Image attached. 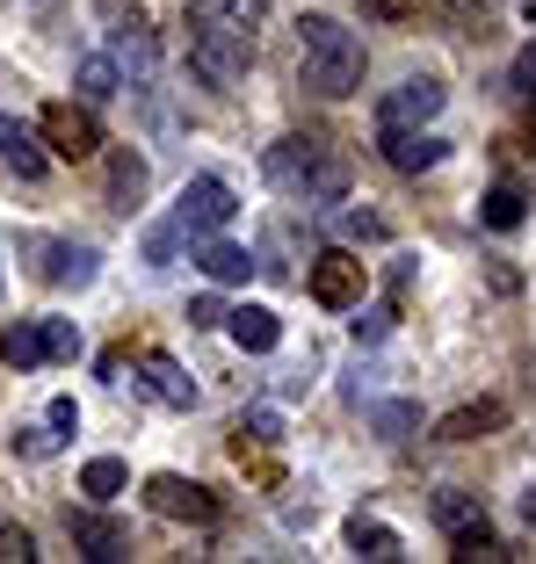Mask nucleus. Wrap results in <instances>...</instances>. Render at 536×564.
Segmentation results:
<instances>
[{
  "instance_id": "e433bc0d",
  "label": "nucleus",
  "mask_w": 536,
  "mask_h": 564,
  "mask_svg": "<svg viewBox=\"0 0 536 564\" xmlns=\"http://www.w3.org/2000/svg\"><path fill=\"white\" fill-rule=\"evenodd\" d=\"M522 514H529V521H536V492H529V499H522Z\"/></svg>"
},
{
  "instance_id": "2eb2a0df",
  "label": "nucleus",
  "mask_w": 536,
  "mask_h": 564,
  "mask_svg": "<svg viewBox=\"0 0 536 564\" xmlns=\"http://www.w3.org/2000/svg\"><path fill=\"white\" fill-rule=\"evenodd\" d=\"M196 268H203L211 282H247V275H254V253H247V247H233L225 232H211V239L196 247Z\"/></svg>"
},
{
  "instance_id": "f3484780",
  "label": "nucleus",
  "mask_w": 536,
  "mask_h": 564,
  "mask_svg": "<svg viewBox=\"0 0 536 564\" xmlns=\"http://www.w3.org/2000/svg\"><path fill=\"white\" fill-rule=\"evenodd\" d=\"M146 383H152V399L174 405V413H189V405H196V383L182 377V362H174V355H146Z\"/></svg>"
},
{
  "instance_id": "6ab92c4d",
  "label": "nucleus",
  "mask_w": 536,
  "mask_h": 564,
  "mask_svg": "<svg viewBox=\"0 0 536 564\" xmlns=\"http://www.w3.org/2000/svg\"><path fill=\"white\" fill-rule=\"evenodd\" d=\"M124 485H131V470H124L117 456H87V464H81V492L95 499V507H109V499H124Z\"/></svg>"
},
{
  "instance_id": "a211bd4d",
  "label": "nucleus",
  "mask_w": 536,
  "mask_h": 564,
  "mask_svg": "<svg viewBox=\"0 0 536 564\" xmlns=\"http://www.w3.org/2000/svg\"><path fill=\"white\" fill-rule=\"evenodd\" d=\"M73 87H81V101H109L124 87V73H117V58H109V51H87L81 66H73Z\"/></svg>"
},
{
  "instance_id": "f257e3e1",
  "label": "nucleus",
  "mask_w": 536,
  "mask_h": 564,
  "mask_svg": "<svg viewBox=\"0 0 536 564\" xmlns=\"http://www.w3.org/2000/svg\"><path fill=\"white\" fill-rule=\"evenodd\" d=\"M261 174H268V188H283L290 203H312V210L349 203V160L326 138H276L261 152Z\"/></svg>"
},
{
  "instance_id": "412c9836",
  "label": "nucleus",
  "mask_w": 536,
  "mask_h": 564,
  "mask_svg": "<svg viewBox=\"0 0 536 564\" xmlns=\"http://www.w3.org/2000/svg\"><path fill=\"white\" fill-rule=\"evenodd\" d=\"M349 550H355V557H377V564H392V557H399V529H385V521L355 514V521H349Z\"/></svg>"
},
{
  "instance_id": "aec40b11",
  "label": "nucleus",
  "mask_w": 536,
  "mask_h": 564,
  "mask_svg": "<svg viewBox=\"0 0 536 564\" xmlns=\"http://www.w3.org/2000/svg\"><path fill=\"white\" fill-rule=\"evenodd\" d=\"M138 196H146V160L138 152H109V203L138 210Z\"/></svg>"
},
{
  "instance_id": "2f4dec72",
  "label": "nucleus",
  "mask_w": 536,
  "mask_h": 564,
  "mask_svg": "<svg viewBox=\"0 0 536 564\" xmlns=\"http://www.w3.org/2000/svg\"><path fill=\"white\" fill-rule=\"evenodd\" d=\"M101 8V22H109V30H131V22H146V8H138V0H95Z\"/></svg>"
},
{
  "instance_id": "9d476101",
  "label": "nucleus",
  "mask_w": 536,
  "mask_h": 564,
  "mask_svg": "<svg viewBox=\"0 0 536 564\" xmlns=\"http://www.w3.org/2000/svg\"><path fill=\"white\" fill-rule=\"evenodd\" d=\"M442 117V80H406L385 95V109H377V131H420V123H436Z\"/></svg>"
},
{
  "instance_id": "f704fd0d",
  "label": "nucleus",
  "mask_w": 536,
  "mask_h": 564,
  "mask_svg": "<svg viewBox=\"0 0 536 564\" xmlns=\"http://www.w3.org/2000/svg\"><path fill=\"white\" fill-rule=\"evenodd\" d=\"M51 427L73 434V427H81V405H73V399H51Z\"/></svg>"
},
{
  "instance_id": "5701e85b",
  "label": "nucleus",
  "mask_w": 536,
  "mask_h": 564,
  "mask_svg": "<svg viewBox=\"0 0 536 564\" xmlns=\"http://www.w3.org/2000/svg\"><path fill=\"white\" fill-rule=\"evenodd\" d=\"M334 232H341V239H355V247H385L392 225H385L377 210H341V203H334Z\"/></svg>"
},
{
  "instance_id": "f8f14e48",
  "label": "nucleus",
  "mask_w": 536,
  "mask_h": 564,
  "mask_svg": "<svg viewBox=\"0 0 536 564\" xmlns=\"http://www.w3.org/2000/svg\"><path fill=\"white\" fill-rule=\"evenodd\" d=\"M377 138H385V160L399 166V174H420V166H436L442 152H450L428 123H420V131H377Z\"/></svg>"
},
{
  "instance_id": "1a4fd4ad",
  "label": "nucleus",
  "mask_w": 536,
  "mask_h": 564,
  "mask_svg": "<svg viewBox=\"0 0 536 564\" xmlns=\"http://www.w3.org/2000/svg\"><path fill=\"white\" fill-rule=\"evenodd\" d=\"M66 535H73V550H81V557H95V564L131 557V529H124V521H109V514H95V507H66Z\"/></svg>"
},
{
  "instance_id": "473e14b6",
  "label": "nucleus",
  "mask_w": 536,
  "mask_h": 564,
  "mask_svg": "<svg viewBox=\"0 0 536 564\" xmlns=\"http://www.w3.org/2000/svg\"><path fill=\"white\" fill-rule=\"evenodd\" d=\"M507 80H515L522 95H536V44H522V51H515V73H507Z\"/></svg>"
},
{
  "instance_id": "7ed1b4c3",
  "label": "nucleus",
  "mask_w": 536,
  "mask_h": 564,
  "mask_svg": "<svg viewBox=\"0 0 536 564\" xmlns=\"http://www.w3.org/2000/svg\"><path fill=\"white\" fill-rule=\"evenodd\" d=\"M182 30H189V66H196L203 87H239L254 73V36L225 15L218 0H189Z\"/></svg>"
},
{
  "instance_id": "7c9ffc66",
  "label": "nucleus",
  "mask_w": 536,
  "mask_h": 564,
  "mask_svg": "<svg viewBox=\"0 0 536 564\" xmlns=\"http://www.w3.org/2000/svg\"><path fill=\"white\" fill-rule=\"evenodd\" d=\"M58 442H66V434H58V427H51V420H44V427H22V456H51V448H58Z\"/></svg>"
},
{
  "instance_id": "bb28decb",
  "label": "nucleus",
  "mask_w": 536,
  "mask_h": 564,
  "mask_svg": "<svg viewBox=\"0 0 536 564\" xmlns=\"http://www.w3.org/2000/svg\"><path fill=\"white\" fill-rule=\"evenodd\" d=\"M0 355H8L15 369H36V362H44V333H36V326H15L8 340H0Z\"/></svg>"
},
{
  "instance_id": "cd10ccee",
  "label": "nucleus",
  "mask_w": 536,
  "mask_h": 564,
  "mask_svg": "<svg viewBox=\"0 0 536 564\" xmlns=\"http://www.w3.org/2000/svg\"><path fill=\"white\" fill-rule=\"evenodd\" d=\"M182 239H189L182 225H152V232H146V261H152V268H168V261H174V247H182Z\"/></svg>"
},
{
  "instance_id": "f03ea898",
  "label": "nucleus",
  "mask_w": 536,
  "mask_h": 564,
  "mask_svg": "<svg viewBox=\"0 0 536 564\" xmlns=\"http://www.w3.org/2000/svg\"><path fill=\"white\" fill-rule=\"evenodd\" d=\"M298 80L326 101L355 95L363 87V36L334 15H304L298 22Z\"/></svg>"
},
{
  "instance_id": "dca6fc26",
  "label": "nucleus",
  "mask_w": 536,
  "mask_h": 564,
  "mask_svg": "<svg viewBox=\"0 0 536 564\" xmlns=\"http://www.w3.org/2000/svg\"><path fill=\"white\" fill-rule=\"evenodd\" d=\"M479 225H486V232H522V225H529V196H522L515 182H493L486 203H479Z\"/></svg>"
},
{
  "instance_id": "c85d7f7f",
  "label": "nucleus",
  "mask_w": 536,
  "mask_h": 564,
  "mask_svg": "<svg viewBox=\"0 0 536 564\" xmlns=\"http://www.w3.org/2000/svg\"><path fill=\"white\" fill-rule=\"evenodd\" d=\"M355 312H363V304H355ZM392 318H399L392 304H369V312L355 318V340H385V333H392Z\"/></svg>"
},
{
  "instance_id": "39448f33",
  "label": "nucleus",
  "mask_w": 536,
  "mask_h": 564,
  "mask_svg": "<svg viewBox=\"0 0 536 564\" xmlns=\"http://www.w3.org/2000/svg\"><path fill=\"white\" fill-rule=\"evenodd\" d=\"M36 131H44V152H51V160H95V152H101V123H95V109H87V101H44Z\"/></svg>"
},
{
  "instance_id": "4be33fe9",
  "label": "nucleus",
  "mask_w": 536,
  "mask_h": 564,
  "mask_svg": "<svg viewBox=\"0 0 536 564\" xmlns=\"http://www.w3.org/2000/svg\"><path fill=\"white\" fill-rule=\"evenodd\" d=\"M109 36H117V73L146 80V73H152V30H146V22H131V30H109Z\"/></svg>"
},
{
  "instance_id": "0eeeda50",
  "label": "nucleus",
  "mask_w": 536,
  "mask_h": 564,
  "mask_svg": "<svg viewBox=\"0 0 536 564\" xmlns=\"http://www.w3.org/2000/svg\"><path fill=\"white\" fill-rule=\"evenodd\" d=\"M146 507L160 521H196V529L218 521V499L203 492L196 478H182V470H152V478H146Z\"/></svg>"
},
{
  "instance_id": "b1692460",
  "label": "nucleus",
  "mask_w": 536,
  "mask_h": 564,
  "mask_svg": "<svg viewBox=\"0 0 536 564\" xmlns=\"http://www.w3.org/2000/svg\"><path fill=\"white\" fill-rule=\"evenodd\" d=\"M44 275L51 282H95V247H51V261H44Z\"/></svg>"
},
{
  "instance_id": "393cba45",
  "label": "nucleus",
  "mask_w": 536,
  "mask_h": 564,
  "mask_svg": "<svg viewBox=\"0 0 536 564\" xmlns=\"http://www.w3.org/2000/svg\"><path fill=\"white\" fill-rule=\"evenodd\" d=\"M369 427L385 434V442H406V434L420 427V405H406V399H392V405H369Z\"/></svg>"
},
{
  "instance_id": "4468645a",
  "label": "nucleus",
  "mask_w": 536,
  "mask_h": 564,
  "mask_svg": "<svg viewBox=\"0 0 536 564\" xmlns=\"http://www.w3.org/2000/svg\"><path fill=\"white\" fill-rule=\"evenodd\" d=\"M0 160L15 166L22 182H36V174H44V166H51V152L36 145V131H30V123H15V117H0Z\"/></svg>"
},
{
  "instance_id": "423d86ee",
  "label": "nucleus",
  "mask_w": 536,
  "mask_h": 564,
  "mask_svg": "<svg viewBox=\"0 0 536 564\" xmlns=\"http://www.w3.org/2000/svg\"><path fill=\"white\" fill-rule=\"evenodd\" d=\"M233 217H239V196H233V182H218V174H196V182L182 188V203H174V225H182L189 239L225 232Z\"/></svg>"
},
{
  "instance_id": "20e7f679",
  "label": "nucleus",
  "mask_w": 536,
  "mask_h": 564,
  "mask_svg": "<svg viewBox=\"0 0 536 564\" xmlns=\"http://www.w3.org/2000/svg\"><path fill=\"white\" fill-rule=\"evenodd\" d=\"M428 514H436V529L450 535V557H457V564L507 557V550L493 543V521L479 514V499H464V492H436V499H428Z\"/></svg>"
},
{
  "instance_id": "ddd939ff",
  "label": "nucleus",
  "mask_w": 536,
  "mask_h": 564,
  "mask_svg": "<svg viewBox=\"0 0 536 564\" xmlns=\"http://www.w3.org/2000/svg\"><path fill=\"white\" fill-rule=\"evenodd\" d=\"M225 326H233V340L247 355H268L276 340H283V318L268 312V304H239V312H225Z\"/></svg>"
},
{
  "instance_id": "c756f323",
  "label": "nucleus",
  "mask_w": 536,
  "mask_h": 564,
  "mask_svg": "<svg viewBox=\"0 0 536 564\" xmlns=\"http://www.w3.org/2000/svg\"><path fill=\"white\" fill-rule=\"evenodd\" d=\"M218 8H225V15H233V22H239L247 36H254V30L268 22V0H218Z\"/></svg>"
},
{
  "instance_id": "a878e982",
  "label": "nucleus",
  "mask_w": 536,
  "mask_h": 564,
  "mask_svg": "<svg viewBox=\"0 0 536 564\" xmlns=\"http://www.w3.org/2000/svg\"><path fill=\"white\" fill-rule=\"evenodd\" d=\"M44 362H73V355H81V326H73V318H44Z\"/></svg>"
},
{
  "instance_id": "72a5a7b5",
  "label": "nucleus",
  "mask_w": 536,
  "mask_h": 564,
  "mask_svg": "<svg viewBox=\"0 0 536 564\" xmlns=\"http://www.w3.org/2000/svg\"><path fill=\"white\" fill-rule=\"evenodd\" d=\"M189 326H225V304L218 297H196V304H189Z\"/></svg>"
},
{
  "instance_id": "9b49d317",
  "label": "nucleus",
  "mask_w": 536,
  "mask_h": 564,
  "mask_svg": "<svg viewBox=\"0 0 536 564\" xmlns=\"http://www.w3.org/2000/svg\"><path fill=\"white\" fill-rule=\"evenodd\" d=\"M501 427H507L501 399H471V405H457V413L436 420V442H486V434H501Z\"/></svg>"
},
{
  "instance_id": "c9c22d12",
  "label": "nucleus",
  "mask_w": 536,
  "mask_h": 564,
  "mask_svg": "<svg viewBox=\"0 0 536 564\" xmlns=\"http://www.w3.org/2000/svg\"><path fill=\"white\" fill-rule=\"evenodd\" d=\"M369 8H377V15H406V8H414V0H369Z\"/></svg>"
},
{
  "instance_id": "6e6552de",
  "label": "nucleus",
  "mask_w": 536,
  "mask_h": 564,
  "mask_svg": "<svg viewBox=\"0 0 536 564\" xmlns=\"http://www.w3.org/2000/svg\"><path fill=\"white\" fill-rule=\"evenodd\" d=\"M363 290H369V268L355 261L349 247H326L312 261V297L326 304V312H355V304H363Z\"/></svg>"
}]
</instances>
